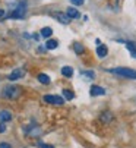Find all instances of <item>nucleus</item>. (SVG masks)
Masks as SVG:
<instances>
[{"label":"nucleus","mask_w":136,"mask_h":148,"mask_svg":"<svg viewBox=\"0 0 136 148\" xmlns=\"http://www.w3.org/2000/svg\"><path fill=\"white\" fill-rule=\"evenodd\" d=\"M108 72L123 76V78H129V79H136V71L135 69H129V68H113V69H107Z\"/></svg>","instance_id":"f03ea898"},{"label":"nucleus","mask_w":136,"mask_h":148,"mask_svg":"<svg viewBox=\"0 0 136 148\" xmlns=\"http://www.w3.org/2000/svg\"><path fill=\"white\" fill-rule=\"evenodd\" d=\"M107 53H108V49H107L105 46H98V47H97V56H98V57L103 59V57L107 56Z\"/></svg>","instance_id":"9d476101"},{"label":"nucleus","mask_w":136,"mask_h":148,"mask_svg":"<svg viewBox=\"0 0 136 148\" xmlns=\"http://www.w3.org/2000/svg\"><path fill=\"white\" fill-rule=\"evenodd\" d=\"M38 81H40L41 84H44V85H49V84H50V78L45 75V73H40V75H38Z\"/></svg>","instance_id":"f8f14e48"},{"label":"nucleus","mask_w":136,"mask_h":148,"mask_svg":"<svg viewBox=\"0 0 136 148\" xmlns=\"http://www.w3.org/2000/svg\"><path fill=\"white\" fill-rule=\"evenodd\" d=\"M44 101L49 104H54V106H62L64 104V98L59 97V95H44Z\"/></svg>","instance_id":"20e7f679"},{"label":"nucleus","mask_w":136,"mask_h":148,"mask_svg":"<svg viewBox=\"0 0 136 148\" xmlns=\"http://www.w3.org/2000/svg\"><path fill=\"white\" fill-rule=\"evenodd\" d=\"M25 8H24V2L19 3V8H16L15 10H12V13L9 15V18H13V19H22L25 16Z\"/></svg>","instance_id":"7ed1b4c3"},{"label":"nucleus","mask_w":136,"mask_h":148,"mask_svg":"<svg viewBox=\"0 0 136 148\" xmlns=\"http://www.w3.org/2000/svg\"><path fill=\"white\" fill-rule=\"evenodd\" d=\"M54 16H56V18H57L59 21H60V22H62V24H64V25H67V24H69V22H70V18H69V16H67L66 13H60V12H59V13H56Z\"/></svg>","instance_id":"1a4fd4ad"},{"label":"nucleus","mask_w":136,"mask_h":148,"mask_svg":"<svg viewBox=\"0 0 136 148\" xmlns=\"http://www.w3.org/2000/svg\"><path fill=\"white\" fill-rule=\"evenodd\" d=\"M3 132H6V125L3 122H0V134H3Z\"/></svg>","instance_id":"412c9836"},{"label":"nucleus","mask_w":136,"mask_h":148,"mask_svg":"<svg viewBox=\"0 0 136 148\" xmlns=\"http://www.w3.org/2000/svg\"><path fill=\"white\" fill-rule=\"evenodd\" d=\"M3 16H5V10L0 9V18H3Z\"/></svg>","instance_id":"b1692460"},{"label":"nucleus","mask_w":136,"mask_h":148,"mask_svg":"<svg viewBox=\"0 0 136 148\" xmlns=\"http://www.w3.org/2000/svg\"><path fill=\"white\" fill-rule=\"evenodd\" d=\"M40 148H54V147L50 144H40Z\"/></svg>","instance_id":"5701e85b"},{"label":"nucleus","mask_w":136,"mask_h":148,"mask_svg":"<svg viewBox=\"0 0 136 148\" xmlns=\"http://www.w3.org/2000/svg\"><path fill=\"white\" fill-rule=\"evenodd\" d=\"M0 148H12V145L8 142H0Z\"/></svg>","instance_id":"4be33fe9"},{"label":"nucleus","mask_w":136,"mask_h":148,"mask_svg":"<svg viewBox=\"0 0 136 148\" xmlns=\"http://www.w3.org/2000/svg\"><path fill=\"white\" fill-rule=\"evenodd\" d=\"M111 119H113V117H111V113H110V112H104V113L101 114V120H103L104 123H108Z\"/></svg>","instance_id":"2eb2a0df"},{"label":"nucleus","mask_w":136,"mask_h":148,"mask_svg":"<svg viewBox=\"0 0 136 148\" xmlns=\"http://www.w3.org/2000/svg\"><path fill=\"white\" fill-rule=\"evenodd\" d=\"M105 94V90L103 87H98V85H92L91 87V95L95 97V95H104Z\"/></svg>","instance_id":"423d86ee"},{"label":"nucleus","mask_w":136,"mask_h":148,"mask_svg":"<svg viewBox=\"0 0 136 148\" xmlns=\"http://www.w3.org/2000/svg\"><path fill=\"white\" fill-rule=\"evenodd\" d=\"M126 47H127V50L130 51L132 57H135V59H136V47H135L132 43H126Z\"/></svg>","instance_id":"dca6fc26"},{"label":"nucleus","mask_w":136,"mask_h":148,"mask_svg":"<svg viewBox=\"0 0 136 148\" xmlns=\"http://www.w3.org/2000/svg\"><path fill=\"white\" fill-rule=\"evenodd\" d=\"M73 49H75V51H76L78 54H82L83 50H85V49L82 47V44H79V43H75V44H73Z\"/></svg>","instance_id":"6ab92c4d"},{"label":"nucleus","mask_w":136,"mask_h":148,"mask_svg":"<svg viewBox=\"0 0 136 148\" xmlns=\"http://www.w3.org/2000/svg\"><path fill=\"white\" fill-rule=\"evenodd\" d=\"M70 2H72V5H75V6H81V5H83L85 0H70Z\"/></svg>","instance_id":"aec40b11"},{"label":"nucleus","mask_w":136,"mask_h":148,"mask_svg":"<svg viewBox=\"0 0 136 148\" xmlns=\"http://www.w3.org/2000/svg\"><path fill=\"white\" fill-rule=\"evenodd\" d=\"M62 75L66 76V78H70V76L73 75V69H72L70 66H63V68H62Z\"/></svg>","instance_id":"9b49d317"},{"label":"nucleus","mask_w":136,"mask_h":148,"mask_svg":"<svg viewBox=\"0 0 136 148\" xmlns=\"http://www.w3.org/2000/svg\"><path fill=\"white\" fill-rule=\"evenodd\" d=\"M66 15L69 16L70 19H78V18L81 16V13H79V10H78L76 8H67V10H66Z\"/></svg>","instance_id":"39448f33"},{"label":"nucleus","mask_w":136,"mask_h":148,"mask_svg":"<svg viewBox=\"0 0 136 148\" xmlns=\"http://www.w3.org/2000/svg\"><path fill=\"white\" fill-rule=\"evenodd\" d=\"M51 34H53V29H51L50 27H45V28L41 29V35L45 37V38H47V37H51Z\"/></svg>","instance_id":"4468645a"},{"label":"nucleus","mask_w":136,"mask_h":148,"mask_svg":"<svg viewBox=\"0 0 136 148\" xmlns=\"http://www.w3.org/2000/svg\"><path fill=\"white\" fill-rule=\"evenodd\" d=\"M22 76H24V71L22 69H15L8 78H9V81H16V79L22 78Z\"/></svg>","instance_id":"6e6552de"},{"label":"nucleus","mask_w":136,"mask_h":148,"mask_svg":"<svg viewBox=\"0 0 136 148\" xmlns=\"http://www.w3.org/2000/svg\"><path fill=\"white\" fill-rule=\"evenodd\" d=\"M81 75L85 76V78H89V79H94V78H95V73H94V72H91V71H82Z\"/></svg>","instance_id":"a211bd4d"},{"label":"nucleus","mask_w":136,"mask_h":148,"mask_svg":"<svg viewBox=\"0 0 136 148\" xmlns=\"http://www.w3.org/2000/svg\"><path fill=\"white\" fill-rule=\"evenodd\" d=\"M63 97H64L66 100H73L75 94H73L70 90H63Z\"/></svg>","instance_id":"f3484780"},{"label":"nucleus","mask_w":136,"mask_h":148,"mask_svg":"<svg viewBox=\"0 0 136 148\" xmlns=\"http://www.w3.org/2000/svg\"><path fill=\"white\" fill-rule=\"evenodd\" d=\"M21 94H22V88L18 85H6L2 91V97L8 100H16L21 97Z\"/></svg>","instance_id":"f257e3e1"},{"label":"nucleus","mask_w":136,"mask_h":148,"mask_svg":"<svg viewBox=\"0 0 136 148\" xmlns=\"http://www.w3.org/2000/svg\"><path fill=\"white\" fill-rule=\"evenodd\" d=\"M57 46H59V43H57L56 40H49L47 43H45V47H47L49 50H54Z\"/></svg>","instance_id":"ddd939ff"},{"label":"nucleus","mask_w":136,"mask_h":148,"mask_svg":"<svg viewBox=\"0 0 136 148\" xmlns=\"http://www.w3.org/2000/svg\"><path fill=\"white\" fill-rule=\"evenodd\" d=\"M10 120H12V113H10V112H8V110H0V122L6 123V122H10Z\"/></svg>","instance_id":"0eeeda50"}]
</instances>
